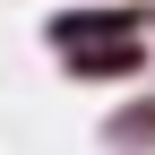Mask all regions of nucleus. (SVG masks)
Segmentation results:
<instances>
[{
	"label": "nucleus",
	"mask_w": 155,
	"mask_h": 155,
	"mask_svg": "<svg viewBox=\"0 0 155 155\" xmlns=\"http://www.w3.org/2000/svg\"><path fill=\"white\" fill-rule=\"evenodd\" d=\"M129 35H155V0H61L43 17L52 61L61 52H86V43H129Z\"/></svg>",
	"instance_id": "nucleus-1"
},
{
	"label": "nucleus",
	"mask_w": 155,
	"mask_h": 155,
	"mask_svg": "<svg viewBox=\"0 0 155 155\" xmlns=\"http://www.w3.org/2000/svg\"><path fill=\"white\" fill-rule=\"evenodd\" d=\"M155 69V43L129 35V43H86V52H61V78L69 86H138Z\"/></svg>",
	"instance_id": "nucleus-2"
},
{
	"label": "nucleus",
	"mask_w": 155,
	"mask_h": 155,
	"mask_svg": "<svg viewBox=\"0 0 155 155\" xmlns=\"http://www.w3.org/2000/svg\"><path fill=\"white\" fill-rule=\"evenodd\" d=\"M104 147L112 155H155V86H138L129 104L104 112Z\"/></svg>",
	"instance_id": "nucleus-3"
}]
</instances>
